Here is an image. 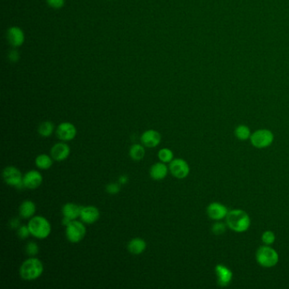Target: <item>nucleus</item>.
<instances>
[{"mask_svg":"<svg viewBox=\"0 0 289 289\" xmlns=\"http://www.w3.org/2000/svg\"><path fill=\"white\" fill-rule=\"evenodd\" d=\"M43 176L36 170L27 171L23 176L24 186L28 189H37L43 183Z\"/></svg>","mask_w":289,"mask_h":289,"instance_id":"9b49d317","label":"nucleus"},{"mask_svg":"<svg viewBox=\"0 0 289 289\" xmlns=\"http://www.w3.org/2000/svg\"><path fill=\"white\" fill-rule=\"evenodd\" d=\"M8 58H9V60L11 62L16 63L20 59V53H19V52L17 50L13 49V50H10V53L8 54Z\"/></svg>","mask_w":289,"mask_h":289,"instance_id":"2f4dec72","label":"nucleus"},{"mask_svg":"<svg viewBox=\"0 0 289 289\" xmlns=\"http://www.w3.org/2000/svg\"><path fill=\"white\" fill-rule=\"evenodd\" d=\"M118 183H120V185H125L128 183V176L126 175H121L118 179Z\"/></svg>","mask_w":289,"mask_h":289,"instance_id":"72a5a7b5","label":"nucleus"},{"mask_svg":"<svg viewBox=\"0 0 289 289\" xmlns=\"http://www.w3.org/2000/svg\"><path fill=\"white\" fill-rule=\"evenodd\" d=\"M53 159L46 153H41L35 160V165L38 169L49 170L53 166Z\"/></svg>","mask_w":289,"mask_h":289,"instance_id":"412c9836","label":"nucleus"},{"mask_svg":"<svg viewBox=\"0 0 289 289\" xmlns=\"http://www.w3.org/2000/svg\"><path fill=\"white\" fill-rule=\"evenodd\" d=\"M234 134H235L237 138L241 140V141L248 140L251 136L250 129L245 125H239V126H237Z\"/></svg>","mask_w":289,"mask_h":289,"instance_id":"b1692460","label":"nucleus"},{"mask_svg":"<svg viewBox=\"0 0 289 289\" xmlns=\"http://www.w3.org/2000/svg\"><path fill=\"white\" fill-rule=\"evenodd\" d=\"M27 226L30 230L31 235L37 239H45L51 233V224L43 216H34L31 218Z\"/></svg>","mask_w":289,"mask_h":289,"instance_id":"7ed1b4c3","label":"nucleus"},{"mask_svg":"<svg viewBox=\"0 0 289 289\" xmlns=\"http://www.w3.org/2000/svg\"><path fill=\"white\" fill-rule=\"evenodd\" d=\"M227 213L228 209L222 204L213 202L207 207V215L210 219L214 221H221L226 218Z\"/></svg>","mask_w":289,"mask_h":289,"instance_id":"dca6fc26","label":"nucleus"},{"mask_svg":"<svg viewBox=\"0 0 289 289\" xmlns=\"http://www.w3.org/2000/svg\"><path fill=\"white\" fill-rule=\"evenodd\" d=\"M30 235V230L27 225H20V227L17 229V236L20 239H27Z\"/></svg>","mask_w":289,"mask_h":289,"instance_id":"c85d7f7f","label":"nucleus"},{"mask_svg":"<svg viewBox=\"0 0 289 289\" xmlns=\"http://www.w3.org/2000/svg\"><path fill=\"white\" fill-rule=\"evenodd\" d=\"M256 260L259 266L265 268H271L276 266L279 261V255L275 249L269 245L259 247L256 252Z\"/></svg>","mask_w":289,"mask_h":289,"instance_id":"20e7f679","label":"nucleus"},{"mask_svg":"<svg viewBox=\"0 0 289 289\" xmlns=\"http://www.w3.org/2000/svg\"><path fill=\"white\" fill-rule=\"evenodd\" d=\"M169 170L171 175L177 179H184L189 175V165L183 159H174L170 163Z\"/></svg>","mask_w":289,"mask_h":289,"instance_id":"6e6552de","label":"nucleus"},{"mask_svg":"<svg viewBox=\"0 0 289 289\" xmlns=\"http://www.w3.org/2000/svg\"><path fill=\"white\" fill-rule=\"evenodd\" d=\"M25 251H26V254L29 257H35L39 253V246H38L37 243L32 241V242L27 243L26 248H25Z\"/></svg>","mask_w":289,"mask_h":289,"instance_id":"a878e982","label":"nucleus"},{"mask_svg":"<svg viewBox=\"0 0 289 289\" xmlns=\"http://www.w3.org/2000/svg\"><path fill=\"white\" fill-rule=\"evenodd\" d=\"M6 38L10 45L13 48H18L25 42V34L20 27H11L7 30Z\"/></svg>","mask_w":289,"mask_h":289,"instance_id":"ddd939ff","label":"nucleus"},{"mask_svg":"<svg viewBox=\"0 0 289 289\" xmlns=\"http://www.w3.org/2000/svg\"><path fill=\"white\" fill-rule=\"evenodd\" d=\"M226 225L236 233H244L248 231L251 224L248 213L242 209H233L227 213Z\"/></svg>","mask_w":289,"mask_h":289,"instance_id":"f257e3e1","label":"nucleus"},{"mask_svg":"<svg viewBox=\"0 0 289 289\" xmlns=\"http://www.w3.org/2000/svg\"><path fill=\"white\" fill-rule=\"evenodd\" d=\"M100 212L97 207L93 205L82 207L80 213V219L84 224L92 225L97 222L100 219Z\"/></svg>","mask_w":289,"mask_h":289,"instance_id":"4468645a","label":"nucleus"},{"mask_svg":"<svg viewBox=\"0 0 289 289\" xmlns=\"http://www.w3.org/2000/svg\"><path fill=\"white\" fill-rule=\"evenodd\" d=\"M53 131H54V125L52 121H50V120L42 122L37 129L38 134L43 137H49L51 136L53 133Z\"/></svg>","mask_w":289,"mask_h":289,"instance_id":"5701e85b","label":"nucleus"},{"mask_svg":"<svg viewBox=\"0 0 289 289\" xmlns=\"http://www.w3.org/2000/svg\"><path fill=\"white\" fill-rule=\"evenodd\" d=\"M20 226V220L18 218H13L10 221V227L11 229H18Z\"/></svg>","mask_w":289,"mask_h":289,"instance_id":"473e14b6","label":"nucleus"},{"mask_svg":"<svg viewBox=\"0 0 289 289\" xmlns=\"http://www.w3.org/2000/svg\"><path fill=\"white\" fill-rule=\"evenodd\" d=\"M169 170V167L166 166V163L160 161L153 164V166H151L150 176L154 181H161L166 178Z\"/></svg>","mask_w":289,"mask_h":289,"instance_id":"f3484780","label":"nucleus"},{"mask_svg":"<svg viewBox=\"0 0 289 289\" xmlns=\"http://www.w3.org/2000/svg\"><path fill=\"white\" fill-rule=\"evenodd\" d=\"M3 179L9 186L15 187L17 189L26 188L24 186L23 176L20 170L16 166H7L3 170Z\"/></svg>","mask_w":289,"mask_h":289,"instance_id":"423d86ee","label":"nucleus"},{"mask_svg":"<svg viewBox=\"0 0 289 289\" xmlns=\"http://www.w3.org/2000/svg\"><path fill=\"white\" fill-rule=\"evenodd\" d=\"M107 193L111 195H116L117 193H119L120 191V183H111L107 185L105 187Z\"/></svg>","mask_w":289,"mask_h":289,"instance_id":"c756f323","label":"nucleus"},{"mask_svg":"<svg viewBox=\"0 0 289 289\" xmlns=\"http://www.w3.org/2000/svg\"><path fill=\"white\" fill-rule=\"evenodd\" d=\"M261 239H262L263 243H265V245H269L270 246L273 244L276 240L275 233L272 231H266L265 233H263Z\"/></svg>","mask_w":289,"mask_h":289,"instance_id":"bb28decb","label":"nucleus"},{"mask_svg":"<svg viewBox=\"0 0 289 289\" xmlns=\"http://www.w3.org/2000/svg\"><path fill=\"white\" fill-rule=\"evenodd\" d=\"M36 204L32 200H24L19 207V216L22 219H31L36 213Z\"/></svg>","mask_w":289,"mask_h":289,"instance_id":"a211bd4d","label":"nucleus"},{"mask_svg":"<svg viewBox=\"0 0 289 289\" xmlns=\"http://www.w3.org/2000/svg\"><path fill=\"white\" fill-rule=\"evenodd\" d=\"M158 158L163 163H170L174 160L173 159L174 153H173L172 150L167 149V148H163V149L159 150Z\"/></svg>","mask_w":289,"mask_h":289,"instance_id":"393cba45","label":"nucleus"},{"mask_svg":"<svg viewBox=\"0 0 289 289\" xmlns=\"http://www.w3.org/2000/svg\"><path fill=\"white\" fill-rule=\"evenodd\" d=\"M46 2L51 8L59 10V9L63 8L66 1L65 0H46Z\"/></svg>","mask_w":289,"mask_h":289,"instance_id":"7c9ffc66","label":"nucleus"},{"mask_svg":"<svg viewBox=\"0 0 289 289\" xmlns=\"http://www.w3.org/2000/svg\"><path fill=\"white\" fill-rule=\"evenodd\" d=\"M70 146L67 144V142H60L57 143L52 147L50 150V154L54 161L61 162L67 160L70 156Z\"/></svg>","mask_w":289,"mask_h":289,"instance_id":"9d476101","label":"nucleus"},{"mask_svg":"<svg viewBox=\"0 0 289 289\" xmlns=\"http://www.w3.org/2000/svg\"><path fill=\"white\" fill-rule=\"evenodd\" d=\"M140 141L143 146L153 149L160 144L161 142V135L156 130H147L141 135Z\"/></svg>","mask_w":289,"mask_h":289,"instance_id":"f8f14e48","label":"nucleus"},{"mask_svg":"<svg viewBox=\"0 0 289 289\" xmlns=\"http://www.w3.org/2000/svg\"><path fill=\"white\" fill-rule=\"evenodd\" d=\"M44 267L40 259L36 257H29L20 267V276L25 281H34L43 275Z\"/></svg>","mask_w":289,"mask_h":289,"instance_id":"f03ea898","label":"nucleus"},{"mask_svg":"<svg viewBox=\"0 0 289 289\" xmlns=\"http://www.w3.org/2000/svg\"><path fill=\"white\" fill-rule=\"evenodd\" d=\"M226 226L224 223L221 222V221H217L212 226L211 231L212 233L216 235V236H220V235H222L223 233L226 232Z\"/></svg>","mask_w":289,"mask_h":289,"instance_id":"cd10ccee","label":"nucleus"},{"mask_svg":"<svg viewBox=\"0 0 289 289\" xmlns=\"http://www.w3.org/2000/svg\"><path fill=\"white\" fill-rule=\"evenodd\" d=\"M56 136L63 142H70L76 137L77 134V127L70 122H62L56 128Z\"/></svg>","mask_w":289,"mask_h":289,"instance_id":"1a4fd4ad","label":"nucleus"},{"mask_svg":"<svg viewBox=\"0 0 289 289\" xmlns=\"http://www.w3.org/2000/svg\"><path fill=\"white\" fill-rule=\"evenodd\" d=\"M86 226L81 221L74 220L69 225L66 226V237L67 240L71 243H78L83 241L86 235Z\"/></svg>","mask_w":289,"mask_h":289,"instance_id":"39448f33","label":"nucleus"},{"mask_svg":"<svg viewBox=\"0 0 289 289\" xmlns=\"http://www.w3.org/2000/svg\"><path fill=\"white\" fill-rule=\"evenodd\" d=\"M273 141L274 135L267 129L257 130L250 136L251 144L256 149H266L272 144Z\"/></svg>","mask_w":289,"mask_h":289,"instance_id":"0eeeda50","label":"nucleus"},{"mask_svg":"<svg viewBox=\"0 0 289 289\" xmlns=\"http://www.w3.org/2000/svg\"><path fill=\"white\" fill-rule=\"evenodd\" d=\"M129 155L131 159L135 161H140L143 160L144 156H145V149L143 144L140 143H136L133 144L132 147L130 148Z\"/></svg>","mask_w":289,"mask_h":289,"instance_id":"4be33fe9","label":"nucleus"},{"mask_svg":"<svg viewBox=\"0 0 289 289\" xmlns=\"http://www.w3.org/2000/svg\"><path fill=\"white\" fill-rule=\"evenodd\" d=\"M147 243L145 240L141 238H135L127 244V249L132 255H139L146 250Z\"/></svg>","mask_w":289,"mask_h":289,"instance_id":"6ab92c4d","label":"nucleus"},{"mask_svg":"<svg viewBox=\"0 0 289 289\" xmlns=\"http://www.w3.org/2000/svg\"><path fill=\"white\" fill-rule=\"evenodd\" d=\"M217 283L221 287H226L233 281V272L226 266L223 265H217L215 268Z\"/></svg>","mask_w":289,"mask_h":289,"instance_id":"2eb2a0df","label":"nucleus"},{"mask_svg":"<svg viewBox=\"0 0 289 289\" xmlns=\"http://www.w3.org/2000/svg\"><path fill=\"white\" fill-rule=\"evenodd\" d=\"M81 209H82V207L77 204L67 203L66 204H64V206L62 207L61 212H62L63 217H67L70 221H74L78 217H80Z\"/></svg>","mask_w":289,"mask_h":289,"instance_id":"aec40b11","label":"nucleus"}]
</instances>
